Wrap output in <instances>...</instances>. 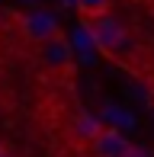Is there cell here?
Returning a JSON list of instances; mask_svg holds the SVG:
<instances>
[{"label": "cell", "instance_id": "obj_6", "mask_svg": "<svg viewBox=\"0 0 154 157\" xmlns=\"http://www.w3.org/2000/svg\"><path fill=\"white\" fill-rule=\"evenodd\" d=\"M74 3H77V16L83 23H93V19H103L113 13L116 0H74Z\"/></svg>", "mask_w": 154, "mask_h": 157}, {"label": "cell", "instance_id": "obj_1", "mask_svg": "<svg viewBox=\"0 0 154 157\" xmlns=\"http://www.w3.org/2000/svg\"><path fill=\"white\" fill-rule=\"evenodd\" d=\"M90 32V39H93L96 52L106 55L109 61L122 64V67L135 71V74H141V45H138V39L129 32V26L122 23V19H116L113 13L103 19H93V23H83Z\"/></svg>", "mask_w": 154, "mask_h": 157}, {"label": "cell", "instance_id": "obj_9", "mask_svg": "<svg viewBox=\"0 0 154 157\" xmlns=\"http://www.w3.org/2000/svg\"><path fill=\"white\" fill-rule=\"evenodd\" d=\"M151 96H154V80H151Z\"/></svg>", "mask_w": 154, "mask_h": 157}, {"label": "cell", "instance_id": "obj_5", "mask_svg": "<svg viewBox=\"0 0 154 157\" xmlns=\"http://www.w3.org/2000/svg\"><path fill=\"white\" fill-rule=\"evenodd\" d=\"M100 128H103V125L96 122L93 116H83V112H77V116L71 119V132H67V135H71L74 141H80V144L87 147L90 141H93L96 135H100Z\"/></svg>", "mask_w": 154, "mask_h": 157}, {"label": "cell", "instance_id": "obj_8", "mask_svg": "<svg viewBox=\"0 0 154 157\" xmlns=\"http://www.w3.org/2000/svg\"><path fill=\"white\" fill-rule=\"evenodd\" d=\"M0 157H13V154H10V151H6V147H0Z\"/></svg>", "mask_w": 154, "mask_h": 157}, {"label": "cell", "instance_id": "obj_4", "mask_svg": "<svg viewBox=\"0 0 154 157\" xmlns=\"http://www.w3.org/2000/svg\"><path fill=\"white\" fill-rule=\"evenodd\" d=\"M132 147L135 144H132L122 132H116V128H100V135L87 144V154L90 157H129Z\"/></svg>", "mask_w": 154, "mask_h": 157}, {"label": "cell", "instance_id": "obj_3", "mask_svg": "<svg viewBox=\"0 0 154 157\" xmlns=\"http://www.w3.org/2000/svg\"><path fill=\"white\" fill-rule=\"evenodd\" d=\"M16 26H19V35H23L32 48L42 45V42H48V39H55V35H61L58 19H55L52 13H45V10L19 13V16H16Z\"/></svg>", "mask_w": 154, "mask_h": 157}, {"label": "cell", "instance_id": "obj_7", "mask_svg": "<svg viewBox=\"0 0 154 157\" xmlns=\"http://www.w3.org/2000/svg\"><path fill=\"white\" fill-rule=\"evenodd\" d=\"M129 157H144V151H138V147H132V151H129Z\"/></svg>", "mask_w": 154, "mask_h": 157}, {"label": "cell", "instance_id": "obj_2", "mask_svg": "<svg viewBox=\"0 0 154 157\" xmlns=\"http://www.w3.org/2000/svg\"><path fill=\"white\" fill-rule=\"evenodd\" d=\"M32 58L42 71H48V74H67V71L74 67V52H71V42L64 39V32L55 35V39L42 42V45L32 48Z\"/></svg>", "mask_w": 154, "mask_h": 157}]
</instances>
